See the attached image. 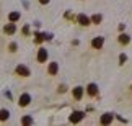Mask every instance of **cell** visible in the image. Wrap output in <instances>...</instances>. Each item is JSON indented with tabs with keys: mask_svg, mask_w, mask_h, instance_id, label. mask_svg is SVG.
I'll return each mask as SVG.
<instances>
[{
	"mask_svg": "<svg viewBox=\"0 0 132 126\" xmlns=\"http://www.w3.org/2000/svg\"><path fill=\"white\" fill-rule=\"evenodd\" d=\"M10 51H16V44H15V43L10 44Z\"/></svg>",
	"mask_w": 132,
	"mask_h": 126,
	"instance_id": "18",
	"label": "cell"
},
{
	"mask_svg": "<svg viewBox=\"0 0 132 126\" xmlns=\"http://www.w3.org/2000/svg\"><path fill=\"white\" fill-rule=\"evenodd\" d=\"M21 123H23V124H31V123H33V118H31V116H24V118L21 120Z\"/></svg>",
	"mask_w": 132,
	"mask_h": 126,
	"instance_id": "16",
	"label": "cell"
},
{
	"mask_svg": "<svg viewBox=\"0 0 132 126\" xmlns=\"http://www.w3.org/2000/svg\"><path fill=\"white\" fill-rule=\"evenodd\" d=\"M46 61H47V49L41 48L38 51V62H46Z\"/></svg>",
	"mask_w": 132,
	"mask_h": 126,
	"instance_id": "1",
	"label": "cell"
},
{
	"mask_svg": "<svg viewBox=\"0 0 132 126\" xmlns=\"http://www.w3.org/2000/svg\"><path fill=\"white\" fill-rule=\"evenodd\" d=\"M103 43H104V38L98 36V38H95L93 41H91V46H93L95 49H101V48H103Z\"/></svg>",
	"mask_w": 132,
	"mask_h": 126,
	"instance_id": "4",
	"label": "cell"
},
{
	"mask_svg": "<svg viewBox=\"0 0 132 126\" xmlns=\"http://www.w3.org/2000/svg\"><path fill=\"white\" fill-rule=\"evenodd\" d=\"M57 70H59V64H57V62H51V64H49L47 72H49L51 75H55V74H57Z\"/></svg>",
	"mask_w": 132,
	"mask_h": 126,
	"instance_id": "8",
	"label": "cell"
},
{
	"mask_svg": "<svg viewBox=\"0 0 132 126\" xmlns=\"http://www.w3.org/2000/svg\"><path fill=\"white\" fill-rule=\"evenodd\" d=\"M65 90H67V87H65V85H60V87H59V92H65Z\"/></svg>",
	"mask_w": 132,
	"mask_h": 126,
	"instance_id": "19",
	"label": "cell"
},
{
	"mask_svg": "<svg viewBox=\"0 0 132 126\" xmlns=\"http://www.w3.org/2000/svg\"><path fill=\"white\" fill-rule=\"evenodd\" d=\"M83 116H85L83 112H73L72 115H70V121H72V123H78L80 120H83Z\"/></svg>",
	"mask_w": 132,
	"mask_h": 126,
	"instance_id": "3",
	"label": "cell"
},
{
	"mask_svg": "<svg viewBox=\"0 0 132 126\" xmlns=\"http://www.w3.org/2000/svg\"><path fill=\"white\" fill-rule=\"evenodd\" d=\"M15 29H16V28H15V25H13V23H10V25H7V26L3 28V31L7 33V34H13V33H15Z\"/></svg>",
	"mask_w": 132,
	"mask_h": 126,
	"instance_id": "11",
	"label": "cell"
},
{
	"mask_svg": "<svg viewBox=\"0 0 132 126\" xmlns=\"http://www.w3.org/2000/svg\"><path fill=\"white\" fill-rule=\"evenodd\" d=\"M8 18H10V21H18V20H20V13L18 12H12V13H10L8 15Z\"/></svg>",
	"mask_w": 132,
	"mask_h": 126,
	"instance_id": "12",
	"label": "cell"
},
{
	"mask_svg": "<svg viewBox=\"0 0 132 126\" xmlns=\"http://www.w3.org/2000/svg\"><path fill=\"white\" fill-rule=\"evenodd\" d=\"M83 97V87H75L73 88V98L75 100H80Z\"/></svg>",
	"mask_w": 132,
	"mask_h": 126,
	"instance_id": "10",
	"label": "cell"
},
{
	"mask_svg": "<svg viewBox=\"0 0 132 126\" xmlns=\"http://www.w3.org/2000/svg\"><path fill=\"white\" fill-rule=\"evenodd\" d=\"M10 116V113H8V110H0V121H5Z\"/></svg>",
	"mask_w": 132,
	"mask_h": 126,
	"instance_id": "14",
	"label": "cell"
},
{
	"mask_svg": "<svg viewBox=\"0 0 132 126\" xmlns=\"http://www.w3.org/2000/svg\"><path fill=\"white\" fill-rule=\"evenodd\" d=\"M51 0H39V3H43V5H46V3H49Z\"/></svg>",
	"mask_w": 132,
	"mask_h": 126,
	"instance_id": "20",
	"label": "cell"
},
{
	"mask_svg": "<svg viewBox=\"0 0 132 126\" xmlns=\"http://www.w3.org/2000/svg\"><path fill=\"white\" fill-rule=\"evenodd\" d=\"M126 61H127V56H126V54H121V56H119V62L124 64Z\"/></svg>",
	"mask_w": 132,
	"mask_h": 126,
	"instance_id": "17",
	"label": "cell"
},
{
	"mask_svg": "<svg viewBox=\"0 0 132 126\" xmlns=\"http://www.w3.org/2000/svg\"><path fill=\"white\" fill-rule=\"evenodd\" d=\"M87 92H88V95H91V97L96 95V93H98V85H96V84H90L87 87Z\"/></svg>",
	"mask_w": 132,
	"mask_h": 126,
	"instance_id": "9",
	"label": "cell"
},
{
	"mask_svg": "<svg viewBox=\"0 0 132 126\" xmlns=\"http://www.w3.org/2000/svg\"><path fill=\"white\" fill-rule=\"evenodd\" d=\"M77 21L82 25V26H87V25H90V23H91V20H90L85 13H80L78 17H77Z\"/></svg>",
	"mask_w": 132,
	"mask_h": 126,
	"instance_id": "2",
	"label": "cell"
},
{
	"mask_svg": "<svg viewBox=\"0 0 132 126\" xmlns=\"http://www.w3.org/2000/svg\"><path fill=\"white\" fill-rule=\"evenodd\" d=\"M129 41H130V38L127 36V34L122 33V34L119 36V43H121V44H129Z\"/></svg>",
	"mask_w": 132,
	"mask_h": 126,
	"instance_id": "13",
	"label": "cell"
},
{
	"mask_svg": "<svg viewBox=\"0 0 132 126\" xmlns=\"http://www.w3.org/2000/svg\"><path fill=\"white\" fill-rule=\"evenodd\" d=\"M16 74L23 75V77H28V75H29V69L24 67V65H18V67H16Z\"/></svg>",
	"mask_w": 132,
	"mask_h": 126,
	"instance_id": "7",
	"label": "cell"
},
{
	"mask_svg": "<svg viewBox=\"0 0 132 126\" xmlns=\"http://www.w3.org/2000/svg\"><path fill=\"white\" fill-rule=\"evenodd\" d=\"M28 31H29V28H28V26H24V28H23V33H24V34H28Z\"/></svg>",
	"mask_w": 132,
	"mask_h": 126,
	"instance_id": "21",
	"label": "cell"
},
{
	"mask_svg": "<svg viewBox=\"0 0 132 126\" xmlns=\"http://www.w3.org/2000/svg\"><path fill=\"white\" fill-rule=\"evenodd\" d=\"M113 118H114L113 113H104L100 121H101V124H109V123H113Z\"/></svg>",
	"mask_w": 132,
	"mask_h": 126,
	"instance_id": "6",
	"label": "cell"
},
{
	"mask_svg": "<svg viewBox=\"0 0 132 126\" xmlns=\"http://www.w3.org/2000/svg\"><path fill=\"white\" fill-rule=\"evenodd\" d=\"M90 20H91L93 23H100L101 20H103V17H101V15H93V17H91Z\"/></svg>",
	"mask_w": 132,
	"mask_h": 126,
	"instance_id": "15",
	"label": "cell"
},
{
	"mask_svg": "<svg viewBox=\"0 0 132 126\" xmlns=\"http://www.w3.org/2000/svg\"><path fill=\"white\" fill-rule=\"evenodd\" d=\"M29 102H31V97H29L28 93H23L21 97H20V102L18 103H20V107H28Z\"/></svg>",
	"mask_w": 132,
	"mask_h": 126,
	"instance_id": "5",
	"label": "cell"
}]
</instances>
